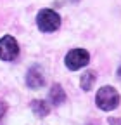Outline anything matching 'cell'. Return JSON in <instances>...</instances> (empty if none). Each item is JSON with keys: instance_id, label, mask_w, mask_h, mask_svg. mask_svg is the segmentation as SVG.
<instances>
[{"instance_id": "obj_10", "label": "cell", "mask_w": 121, "mask_h": 125, "mask_svg": "<svg viewBox=\"0 0 121 125\" xmlns=\"http://www.w3.org/2000/svg\"><path fill=\"white\" fill-rule=\"evenodd\" d=\"M109 125H121L119 118H109Z\"/></svg>"}, {"instance_id": "obj_3", "label": "cell", "mask_w": 121, "mask_h": 125, "mask_svg": "<svg viewBox=\"0 0 121 125\" xmlns=\"http://www.w3.org/2000/svg\"><path fill=\"white\" fill-rule=\"evenodd\" d=\"M88 61H90V54L85 49H73L66 56V66L74 71V70H80V68L86 66Z\"/></svg>"}, {"instance_id": "obj_9", "label": "cell", "mask_w": 121, "mask_h": 125, "mask_svg": "<svg viewBox=\"0 0 121 125\" xmlns=\"http://www.w3.org/2000/svg\"><path fill=\"white\" fill-rule=\"evenodd\" d=\"M5 111H7V104L4 103V101H0V120L4 118V115H5Z\"/></svg>"}, {"instance_id": "obj_12", "label": "cell", "mask_w": 121, "mask_h": 125, "mask_svg": "<svg viewBox=\"0 0 121 125\" xmlns=\"http://www.w3.org/2000/svg\"><path fill=\"white\" fill-rule=\"evenodd\" d=\"M88 125H97V123H95V122H94V123H88Z\"/></svg>"}, {"instance_id": "obj_4", "label": "cell", "mask_w": 121, "mask_h": 125, "mask_svg": "<svg viewBox=\"0 0 121 125\" xmlns=\"http://www.w3.org/2000/svg\"><path fill=\"white\" fill-rule=\"evenodd\" d=\"M19 54V45L14 37L5 35L4 38H0V59L4 61H14Z\"/></svg>"}, {"instance_id": "obj_11", "label": "cell", "mask_w": 121, "mask_h": 125, "mask_svg": "<svg viewBox=\"0 0 121 125\" xmlns=\"http://www.w3.org/2000/svg\"><path fill=\"white\" fill-rule=\"evenodd\" d=\"M118 76L121 78V64H119V68H118Z\"/></svg>"}, {"instance_id": "obj_5", "label": "cell", "mask_w": 121, "mask_h": 125, "mask_svg": "<svg viewBox=\"0 0 121 125\" xmlns=\"http://www.w3.org/2000/svg\"><path fill=\"white\" fill-rule=\"evenodd\" d=\"M26 83H28L29 89H40V87H43L45 76H43L40 66H33L31 70L28 71V75H26Z\"/></svg>"}, {"instance_id": "obj_8", "label": "cell", "mask_w": 121, "mask_h": 125, "mask_svg": "<svg viewBox=\"0 0 121 125\" xmlns=\"http://www.w3.org/2000/svg\"><path fill=\"white\" fill-rule=\"evenodd\" d=\"M94 83H95V73L94 71H86L80 80V85H81L83 90H90Z\"/></svg>"}, {"instance_id": "obj_2", "label": "cell", "mask_w": 121, "mask_h": 125, "mask_svg": "<svg viewBox=\"0 0 121 125\" xmlns=\"http://www.w3.org/2000/svg\"><path fill=\"white\" fill-rule=\"evenodd\" d=\"M36 23H38V28L42 31L50 33V31H55L60 26V18H59L57 12H54L50 9H43L36 16Z\"/></svg>"}, {"instance_id": "obj_1", "label": "cell", "mask_w": 121, "mask_h": 125, "mask_svg": "<svg viewBox=\"0 0 121 125\" xmlns=\"http://www.w3.org/2000/svg\"><path fill=\"white\" fill-rule=\"evenodd\" d=\"M95 103L100 109H104V111H111V109L118 108L119 104V94L116 92L114 87H102L99 89L97 92V97H95Z\"/></svg>"}, {"instance_id": "obj_7", "label": "cell", "mask_w": 121, "mask_h": 125, "mask_svg": "<svg viewBox=\"0 0 121 125\" xmlns=\"http://www.w3.org/2000/svg\"><path fill=\"white\" fill-rule=\"evenodd\" d=\"M31 109L35 111V115L38 118H43V116H47L50 113V106L45 103V101H33L31 103Z\"/></svg>"}, {"instance_id": "obj_6", "label": "cell", "mask_w": 121, "mask_h": 125, "mask_svg": "<svg viewBox=\"0 0 121 125\" xmlns=\"http://www.w3.org/2000/svg\"><path fill=\"white\" fill-rule=\"evenodd\" d=\"M49 97H50V103H52V104L59 106V104H62V103L66 101V92H64V89L60 87V85L55 83V85H52V89H50Z\"/></svg>"}]
</instances>
